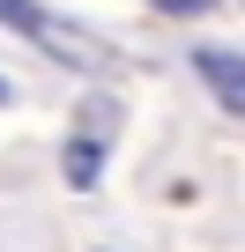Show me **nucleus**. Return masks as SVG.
<instances>
[{
	"label": "nucleus",
	"instance_id": "6",
	"mask_svg": "<svg viewBox=\"0 0 245 252\" xmlns=\"http://www.w3.org/2000/svg\"><path fill=\"white\" fill-rule=\"evenodd\" d=\"M8 96H15V89H8V82H0V104H8Z\"/></svg>",
	"mask_w": 245,
	"mask_h": 252
},
{
	"label": "nucleus",
	"instance_id": "2",
	"mask_svg": "<svg viewBox=\"0 0 245 252\" xmlns=\"http://www.w3.org/2000/svg\"><path fill=\"white\" fill-rule=\"evenodd\" d=\"M193 74L230 104V111H245V52H223V45H201L193 52Z\"/></svg>",
	"mask_w": 245,
	"mask_h": 252
},
{
	"label": "nucleus",
	"instance_id": "1",
	"mask_svg": "<svg viewBox=\"0 0 245 252\" xmlns=\"http://www.w3.org/2000/svg\"><path fill=\"white\" fill-rule=\"evenodd\" d=\"M60 67H74V74H111L119 67V52L104 45V37H89V30H74V23H60V15H37V30H30Z\"/></svg>",
	"mask_w": 245,
	"mask_h": 252
},
{
	"label": "nucleus",
	"instance_id": "4",
	"mask_svg": "<svg viewBox=\"0 0 245 252\" xmlns=\"http://www.w3.org/2000/svg\"><path fill=\"white\" fill-rule=\"evenodd\" d=\"M37 15H45V8H30V0H0V23H8V30H23V37L37 30Z\"/></svg>",
	"mask_w": 245,
	"mask_h": 252
},
{
	"label": "nucleus",
	"instance_id": "3",
	"mask_svg": "<svg viewBox=\"0 0 245 252\" xmlns=\"http://www.w3.org/2000/svg\"><path fill=\"white\" fill-rule=\"evenodd\" d=\"M97 171H104V149H97V134L67 141V186H97Z\"/></svg>",
	"mask_w": 245,
	"mask_h": 252
},
{
	"label": "nucleus",
	"instance_id": "5",
	"mask_svg": "<svg viewBox=\"0 0 245 252\" xmlns=\"http://www.w3.org/2000/svg\"><path fill=\"white\" fill-rule=\"evenodd\" d=\"M149 8H156V15H201L208 0H149Z\"/></svg>",
	"mask_w": 245,
	"mask_h": 252
}]
</instances>
